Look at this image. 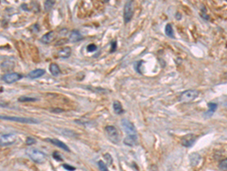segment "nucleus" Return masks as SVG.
I'll use <instances>...</instances> for the list:
<instances>
[{
  "label": "nucleus",
  "mask_w": 227,
  "mask_h": 171,
  "mask_svg": "<svg viewBox=\"0 0 227 171\" xmlns=\"http://www.w3.org/2000/svg\"><path fill=\"white\" fill-rule=\"evenodd\" d=\"M27 154L30 157L33 161L37 163H43L46 160V156L45 154L40 150L34 148H29L27 150Z\"/></svg>",
  "instance_id": "f257e3e1"
},
{
  "label": "nucleus",
  "mask_w": 227,
  "mask_h": 171,
  "mask_svg": "<svg viewBox=\"0 0 227 171\" xmlns=\"http://www.w3.org/2000/svg\"><path fill=\"white\" fill-rule=\"evenodd\" d=\"M2 119L4 120H9L17 122V123H27V124H38L40 122L38 119H34V118L30 117H20V116H1Z\"/></svg>",
  "instance_id": "f03ea898"
},
{
  "label": "nucleus",
  "mask_w": 227,
  "mask_h": 171,
  "mask_svg": "<svg viewBox=\"0 0 227 171\" xmlns=\"http://www.w3.org/2000/svg\"><path fill=\"white\" fill-rule=\"evenodd\" d=\"M105 133L109 140L113 143L117 144L120 142V135L117 128L113 126H108L105 127Z\"/></svg>",
  "instance_id": "7ed1b4c3"
},
{
  "label": "nucleus",
  "mask_w": 227,
  "mask_h": 171,
  "mask_svg": "<svg viewBox=\"0 0 227 171\" xmlns=\"http://www.w3.org/2000/svg\"><path fill=\"white\" fill-rule=\"evenodd\" d=\"M199 92L195 90H187L181 93L179 96V100L182 102H189L194 100L195 98H198Z\"/></svg>",
  "instance_id": "20e7f679"
},
{
  "label": "nucleus",
  "mask_w": 227,
  "mask_h": 171,
  "mask_svg": "<svg viewBox=\"0 0 227 171\" xmlns=\"http://www.w3.org/2000/svg\"><path fill=\"white\" fill-rule=\"evenodd\" d=\"M121 126L127 135H137L135 126L127 119H121Z\"/></svg>",
  "instance_id": "39448f33"
},
{
  "label": "nucleus",
  "mask_w": 227,
  "mask_h": 171,
  "mask_svg": "<svg viewBox=\"0 0 227 171\" xmlns=\"http://www.w3.org/2000/svg\"><path fill=\"white\" fill-rule=\"evenodd\" d=\"M133 15V2L128 1L126 2L124 6V22L128 23L130 22Z\"/></svg>",
  "instance_id": "423d86ee"
},
{
  "label": "nucleus",
  "mask_w": 227,
  "mask_h": 171,
  "mask_svg": "<svg viewBox=\"0 0 227 171\" xmlns=\"http://www.w3.org/2000/svg\"><path fill=\"white\" fill-rule=\"evenodd\" d=\"M16 140V135L14 134H2L0 137V144L1 147L11 145Z\"/></svg>",
  "instance_id": "0eeeda50"
},
{
  "label": "nucleus",
  "mask_w": 227,
  "mask_h": 171,
  "mask_svg": "<svg viewBox=\"0 0 227 171\" xmlns=\"http://www.w3.org/2000/svg\"><path fill=\"white\" fill-rule=\"evenodd\" d=\"M22 78L23 76L20 74L16 73V72H12V73H8L3 75L2 80L7 84H12V83L21 79Z\"/></svg>",
  "instance_id": "6e6552de"
},
{
  "label": "nucleus",
  "mask_w": 227,
  "mask_h": 171,
  "mask_svg": "<svg viewBox=\"0 0 227 171\" xmlns=\"http://www.w3.org/2000/svg\"><path fill=\"white\" fill-rule=\"evenodd\" d=\"M195 140H196V137L193 134H188L187 135L184 137L182 140V144L185 147H192L193 144H195Z\"/></svg>",
  "instance_id": "1a4fd4ad"
},
{
  "label": "nucleus",
  "mask_w": 227,
  "mask_h": 171,
  "mask_svg": "<svg viewBox=\"0 0 227 171\" xmlns=\"http://www.w3.org/2000/svg\"><path fill=\"white\" fill-rule=\"evenodd\" d=\"M46 141H47V142H49L50 143H52V144H54V145H55V146H57V147L63 149L65 151H68V152H69V151H70V149H69V148L68 147V145H67V144L65 143H64V142H61V141L59 140V139L46 138Z\"/></svg>",
  "instance_id": "9d476101"
},
{
  "label": "nucleus",
  "mask_w": 227,
  "mask_h": 171,
  "mask_svg": "<svg viewBox=\"0 0 227 171\" xmlns=\"http://www.w3.org/2000/svg\"><path fill=\"white\" fill-rule=\"evenodd\" d=\"M124 143L129 147H133L138 144V137L137 135H127L124 138Z\"/></svg>",
  "instance_id": "9b49d317"
},
{
  "label": "nucleus",
  "mask_w": 227,
  "mask_h": 171,
  "mask_svg": "<svg viewBox=\"0 0 227 171\" xmlns=\"http://www.w3.org/2000/svg\"><path fill=\"white\" fill-rule=\"evenodd\" d=\"M54 38H55V36H54V31H49V33H45L42 37L41 39H40V41L44 44H49V43H52L53 41Z\"/></svg>",
  "instance_id": "f8f14e48"
},
{
  "label": "nucleus",
  "mask_w": 227,
  "mask_h": 171,
  "mask_svg": "<svg viewBox=\"0 0 227 171\" xmlns=\"http://www.w3.org/2000/svg\"><path fill=\"white\" fill-rule=\"evenodd\" d=\"M83 38L81 33L79 32L78 31H71L70 33L69 37V41L71 42V43H76V42H78L80 40H81Z\"/></svg>",
  "instance_id": "ddd939ff"
},
{
  "label": "nucleus",
  "mask_w": 227,
  "mask_h": 171,
  "mask_svg": "<svg viewBox=\"0 0 227 171\" xmlns=\"http://www.w3.org/2000/svg\"><path fill=\"white\" fill-rule=\"evenodd\" d=\"M45 73V71L42 68H38V69H35L33 71H31L28 74V77L31 79L38 78L43 76L44 74Z\"/></svg>",
  "instance_id": "4468645a"
},
{
  "label": "nucleus",
  "mask_w": 227,
  "mask_h": 171,
  "mask_svg": "<svg viewBox=\"0 0 227 171\" xmlns=\"http://www.w3.org/2000/svg\"><path fill=\"white\" fill-rule=\"evenodd\" d=\"M70 54H71V49L68 47H64V48L61 49V50L58 52V55H59V57L64 58V59H66V58L69 57Z\"/></svg>",
  "instance_id": "2eb2a0df"
},
{
  "label": "nucleus",
  "mask_w": 227,
  "mask_h": 171,
  "mask_svg": "<svg viewBox=\"0 0 227 171\" xmlns=\"http://www.w3.org/2000/svg\"><path fill=\"white\" fill-rule=\"evenodd\" d=\"M49 71L53 76H58L61 73V70H60L59 66L55 63H51L49 66Z\"/></svg>",
  "instance_id": "dca6fc26"
},
{
  "label": "nucleus",
  "mask_w": 227,
  "mask_h": 171,
  "mask_svg": "<svg viewBox=\"0 0 227 171\" xmlns=\"http://www.w3.org/2000/svg\"><path fill=\"white\" fill-rule=\"evenodd\" d=\"M113 109L116 114H121L124 113L122 104L118 100H114L113 103Z\"/></svg>",
  "instance_id": "f3484780"
},
{
  "label": "nucleus",
  "mask_w": 227,
  "mask_h": 171,
  "mask_svg": "<svg viewBox=\"0 0 227 171\" xmlns=\"http://www.w3.org/2000/svg\"><path fill=\"white\" fill-rule=\"evenodd\" d=\"M201 160L200 155L197 153H193L190 155V163L192 166H196L198 164Z\"/></svg>",
  "instance_id": "a211bd4d"
},
{
  "label": "nucleus",
  "mask_w": 227,
  "mask_h": 171,
  "mask_svg": "<svg viewBox=\"0 0 227 171\" xmlns=\"http://www.w3.org/2000/svg\"><path fill=\"white\" fill-rule=\"evenodd\" d=\"M165 33L167 36H168L170 38H174V33L173 30L172 28V25L170 24H168L165 27Z\"/></svg>",
  "instance_id": "6ab92c4d"
},
{
  "label": "nucleus",
  "mask_w": 227,
  "mask_h": 171,
  "mask_svg": "<svg viewBox=\"0 0 227 171\" xmlns=\"http://www.w3.org/2000/svg\"><path fill=\"white\" fill-rule=\"evenodd\" d=\"M208 107H209V111L207 113H206V114H207V115L210 116L215 112L216 108H217V105H216V103H209Z\"/></svg>",
  "instance_id": "aec40b11"
},
{
  "label": "nucleus",
  "mask_w": 227,
  "mask_h": 171,
  "mask_svg": "<svg viewBox=\"0 0 227 171\" xmlns=\"http://www.w3.org/2000/svg\"><path fill=\"white\" fill-rule=\"evenodd\" d=\"M98 166L100 171H109L106 163H105L104 161H102V160H99V161L98 162Z\"/></svg>",
  "instance_id": "412c9836"
},
{
  "label": "nucleus",
  "mask_w": 227,
  "mask_h": 171,
  "mask_svg": "<svg viewBox=\"0 0 227 171\" xmlns=\"http://www.w3.org/2000/svg\"><path fill=\"white\" fill-rule=\"evenodd\" d=\"M37 99L33 98H30V97H21L18 99V101L20 102H33V101H36Z\"/></svg>",
  "instance_id": "4be33fe9"
},
{
  "label": "nucleus",
  "mask_w": 227,
  "mask_h": 171,
  "mask_svg": "<svg viewBox=\"0 0 227 171\" xmlns=\"http://www.w3.org/2000/svg\"><path fill=\"white\" fill-rule=\"evenodd\" d=\"M54 4V1H45V11H49V10L52 8V7L53 6V5Z\"/></svg>",
  "instance_id": "5701e85b"
},
{
  "label": "nucleus",
  "mask_w": 227,
  "mask_h": 171,
  "mask_svg": "<svg viewBox=\"0 0 227 171\" xmlns=\"http://www.w3.org/2000/svg\"><path fill=\"white\" fill-rule=\"evenodd\" d=\"M104 158H105V160H106V163H108V165H111L112 163H113V160H112L111 156L109 154H106L104 155Z\"/></svg>",
  "instance_id": "b1692460"
},
{
  "label": "nucleus",
  "mask_w": 227,
  "mask_h": 171,
  "mask_svg": "<svg viewBox=\"0 0 227 171\" xmlns=\"http://www.w3.org/2000/svg\"><path fill=\"white\" fill-rule=\"evenodd\" d=\"M220 167L222 170H227V159L222 160L220 163Z\"/></svg>",
  "instance_id": "393cba45"
},
{
  "label": "nucleus",
  "mask_w": 227,
  "mask_h": 171,
  "mask_svg": "<svg viewBox=\"0 0 227 171\" xmlns=\"http://www.w3.org/2000/svg\"><path fill=\"white\" fill-rule=\"evenodd\" d=\"M96 50H97V47H96L95 44H93V43H92V44H89L87 47V51L89 53L94 52V51H96Z\"/></svg>",
  "instance_id": "a878e982"
},
{
  "label": "nucleus",
  "mask_w": 227,
  "mask_h": 171,
  "mask_svg": "<svg viewBox=\"0 0 227 171\" xmlns=\"http://www.w3.org/2000/svg\"><path fill=\"white\" fill-rule=\"evenodd\" d=\"M36 140L32 137H28L27 140H26V143H27V145H32L33 144H36Z\"/></svg>",
  "instance_id": "bb28decb"
},
{
  "label": "nucleus",
  "mask_w": 227,
  "mask_h": 171,
  "mask_svg": "<svg viewBox=\"0 0 227 171\" xmlns=\"http://www.w3.org/2000/svg\"><path fill=\"white\" fill-rule=\"evenodd\" d=\"M52 156H53V158L55 160H58V161H61V160H62V158H61V155H60L59 153L57 152V151H54L53 154H52Z\"/></svg>",
  "instance_id": "cd10ccee"
},
{
  "label": "nucleus",
  "mask_w": 227,
  "mask_h": 171,
  "mask_svg": "<svg viewBox=\"0 0 227 171\" xmlns=\"http://www.w3.org/2000/svg\"><path fill=\"white\" fill-rule=\"evenodd\" d=\"M63 167H64L65 170H67L68 171H74L76 170V168L74 167H72L71 165L67 164V163H64V164H63Z\"/></svg>",
  "instance_id": "c85d7f7f"
},
{
  "label": "nucleus",
  "mask_w": 227,
  "mask_h": 171,
  "mask_svg": "<svg viewBox=\"0 0 227 171\" xmlns=\"http://www.w3.org/2000/svg\"><path fill=\"white\" fill-rule=\"evenodd\" d=\"M117 41L112 42V43H111V51H110L111 53L115 52V50H117Z\"/></svg>",
  "instance_id": "c756f323"
}]
</instances>
